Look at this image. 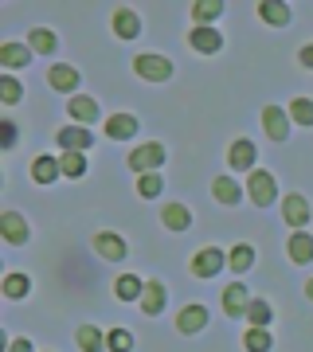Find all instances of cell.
I'll use <instances>...</instances> for the list:
<instances>
[{"label":"cell","mask_w":313,"mask_h":352,"mask_svg":"<svg viewBox=\"0 0 313 352\" xmlns=\"http://www.w3.org/2000/svg\"><path fill=\"white\" fill-rule=\"evenodd\" d=\"M282 219H286L294 231H305V223L313 219L310 200H305V196H298V192H294V196H286V200H282Z\"/></svg>","instance_id":"obj_6"},{"label":"cell","mask_w":313,"mask_h":352,"mask_svg":"<svg viewBox=\"0 0 313 352\" xmlns=\"http://www.w3.org/2000/svg\"><path fill=\"white\" fill-rule=\"evenodd\" d=\"M188 43L200 51V55H215V51H224V36H219V28H192Z\"/></svg>","instance_id":"obj_18"},{"label":"cell","mask_w":313,"mask_h":352,"mask_svg":"<svg viewBox=\"0 0 313 352\" xmlns=\"http://www.w3.org/2000/svg\"><path fill=\"white\" fill-rule=\"evenodd\" d=\"M141 289H145V282H141L138 274H122L118 282H114L118 302H141Z\"/></svg>","instance_id":"obj_27"},{"label":"cell","mask_w":313,"mask_h":352,"mask_svg":"<svg viewBox=\"0 0 313 352\" xmlns=\"http://www.w3.org/2000/svg\"><path fill=\"white\" fill-rule=\"evenodd\" d=\"M67 110L75 118V126H94L98 122V102L90 98V94H75V98L67 102Z\"/></svg>","instance_id":"obj_17"},{"label":"cell","mask_w":313,"mask_h":352,"mask_svg":"<svg viewBox=\"0 0 313 352\" xmlns=\"http://www.w3.org/2000/svg\"><path fill=\"white\" fill-rule=\"evenodd\" d=\"M255 161H259V149H255V141H247V138H239V141H231V149H227V164L235 168V173H255Z\"/></svg>","instance_id":"obj_5"},{"label":"cell","mask_w":313,"mask_h":352,"mask_svg":"<svg viewBox=\"0 0 313 352\" xmlns=\"http://www.w3.org/2000/svg\"><path fill=\"white\" fill-rule=\"evenodd\" d=\"M106 138H114V141L138 138V118L133 113H110L106 118Z\"/></svg>","instance_id":"obj_20"},{"label":"cell","mask_w":313,"mask_h":352,"mask_svg":"<svg viewBox=\"0 0 313 352\" xmlns=\"http://www.w3.org/2000/svg\"><path fill=\"white\" fill-rule=\"evenodd\" d=\"M59 176H63L59 157H36V161H32V180H36V184H55Z\"/></svg>","instance_id":"obj_24"},{"label":"cell","mask_w":313,"mask_h":352,"mask_svg":"<svg viewBox=\"0 0 313 352\" xmlns=\"http://www.w3.org/2000/svg\"><path fill=\"white\" fill-rule=\"evenodd\" d=\"M212 196H215V204H224V208H235L247 192L235 184V176H215L212 180Z\"/></svg>","instance_id":"obj_19"},{"label":"cell","mask_w":313,"mask_h":352,"mask_svg":"<svg viewBox=\"0 0 313 352\" xmlns=\"http://www.w3.org/2000/svg\"><path fill=\"white\" fill-rule=\"evenodd\" d=\"M110 24H114V36H118V39H125V43L141 36V16L133 12V8H114Z\"/></svg>","instance_id":"obj_11"},{"label":"cell","mask_w":313,"mask_h":352,"mask_svg":"<svg viewBox=\"0 0 313 352\" xmlns=\"http://www.w3.org/2000/svg\"><path fill=\"white\" fill-rule=\"evenodd\" d=\"M0 235L12 243V247H24L28 239H32V231H28V219L20 212H4L0 215Z\"/></svg>","instance_id":"obj_8"},{"label":"cell","mask_w":313,"mask_h":352,"mask_svg":"<svg viewBox=\"0 0 313 352\" xmlns=\"http://www.w3.org/2000/svg\"><path fill=\"white\" fill-rule=\"evenodd\" d=\"M188 266H192V274H196V278H215L227 266V254L219 251V247H200L196 258H192Z\"/></svg>","instance_id":"obj_4"},{"label":"cell","mask_w":313,"mask_h":352,"mask_svg":"<svg viewBox=\"0 0 313 352\" xmlns=\"http://www.w3.org/2000/svg\"><path fill=\"white\" fill-rule=\"evenodd\" d=\"M94 251H98V258H106V263H122L125 254H129V243H125L122 235H114V231H98V235H94Z\"/></svg>","instance_id":"obj_7"},{"label":"cell","mask_w":313,"mask_h":352,"mask_svg":"<svg viewBox=\"0 0 313 352\" xmlns=\"http://www.w3.org/2000/svg\"><path fill=\"white\" fill-rule=\"evenodd\" d=\"M164 305H169V289H164V282H145V289H141V314H164Z\"/></svg>","instance_id":"obj_14"},{"label":"cell","mask_w":313,"mask_h":352,"mask_svg":"<svg viewBox=\"0 0 313 352\" xmlns=\"http://www.w3.org/2000/svg\"><path fill=\"white\" fill-rule=\"evenodd\" d=\"M161 223L169 227V231H188V227H192V212H188L184 204H164Z\"/></svg>","instance_id":"obj_25"},{"label":"cell","mask_w":313,"mask_h":352,"mask_svg":"<svg viewBox=\"0 0 313 352\" xmlns=\"http://www.w3.org/2000/svg\"><path fill=\"white\" fill-rule=\"evenodd\" d=\"M28 289H32V278H28V274H8V278H4V294H8L12 302H20Z\"/></svg>","instance_id":"obj_36"},{"label":"cell","mask_w":313,"mask_h":352,"mask_svg":"<svg viewBox=\"0 0 313 352\" xmlns=\"http://www.w3.org/2000/svg\"><path fill=\"white\" fill-rule=\"evenodd\" d=\"M106 352H133V333L129 329H110L106 333Z\"/></svg>","instance_id":"obj_34"},{"label":"cell","mask_w":313,"mask_h":352,"mask_svg":"<svg viewBox=\"0 0 313 352\" xmlns=\"http://www.w3.org/2000/svg\"><path fill=\"white\" fill-rule=\"evenodd\" d=\"M161 192H164L161 173H145V176H138V196H141V200H157Z\"/></svg>","instance_id":"obj_31"},{"label":"cell","mask_w":313,"mask_h":352,"mask_svg":"<svg viewBox=\"0 0 313 352\" xmlns=\"http://www.w3.org/2000/svg\"><path fill=\"white\" fill-rule=\"evenodd\" d=\"M298 63L305 67V71H313V43H305V47L298 51Z\"/></svg>","instance_id":"obj_39"},{"label":"cell","mask_w":313,"mask_h":352,"mask_svg":"<svg viewBox=\"0 0 313 352\" xmlns=\"http://www.w3.org/2000/svg\"><path fill=\"white\" fill-rule=\"evenodd\" d=\"M55 43H59V39H55V32H51V28H32V36H28V47L39 51V55H51V51H55Z\"/></svg>","instance_id":"obj_29"},{"label":"cell","mask_w":313,"mask_h":352,"mask_svg":"<svg viewBox=\"0 0 313 352\" xmlns=\"http://www.w3.org/2000/svg\"><path fill=\"white\" fill-rule=\"evenodd\" d=\"M227 266H231L235 274H247L250 266H255V247H250V243H239V247H231V251H227Z\"/></svg>","instance_id":"obj_28"},{"label":"cell","mask_w":313,"mask_h":352,"mask_svg":"<svg viewBox=\"0 0 313 352\" xmlns=\"http://www.w3.org/2000/svg\"><path fill=\"white\" fill-rule=\"evenodd\" d=\"M247 196L259 204V208H270V204H274V196H278L274 176L266 173V168H255V173L247 176Z\"/></svg>","instance_id":"obj_2"},{"label":"cell","mask_w":313,"mask_h":352,"mask_svg":"<svg viewBox=\"0 0 313 352\" xmlns=\"http://www.w3.org/2000/svg\"><path fill=\"white\" fill-rule=\"evenodd\" d=\"M263 129L270 141H286L290 138V113L282 106H263Z\"/></svg>","instance_id":"obj_10"},{"label":"cell","mask_w":313,"mask_h":352,"mask_svg":"<svg viewBox=\"0 0 313 352\" xmlns=\"http://www.w3.org/2000/svg\"><path fill=\"white\" fill-rule=\"evenodd\" d=\"M286 113H290V122H298V126H313V98H294Z\"/></svg>","instance_id":"obj_35"},{"label":"cell","mask_w":313,"mask_h":352,"mask_svg":"<svg viewBox=\"0 0 313 352\" xmlns=\"http://www.w3.org/2000/svg\"><path fill=\"white\" fill-rule=\"evenodd\" d=\"M0 145H4V149H12L16 145V126L12 122H0Z\"/></svg>","instance_id":"obj_38"},{"label":"cell","mask_w":313,"mask_h":352,"mask_svg":"<svg viewBox=\"0 0 313 352\" xmlns=\"http://www.w3.org/2000/svg\"><path fill=\"white\" fill-rule=\"evenodd\" d=\"M125 164H129V168H133L138 176H145V173H161V164H164V145L149 141V145H141V149L129 153V157H125Z\"/></svg>","instance_id":"obj_1"},{"label":"cell","mask_w":313,"mask_h":352,"mask_svg":"<svg viewBox=\"0 0 313 352\" xmlns=\"http://www.w3.org/2000/svg\"><path fill=\"white\" fill-rule=\"evenodd\" d=\"M28 63H32V47H28V43L8 39V43L0 47V67H4V71H24Z\"/></svg>","instance_id":"obj_12"},{"label":"cell","mask_w":313,"mask_h":352,"mask_svg":"<svg viewBox=\"0 0 313 352\" xmlns=\"http://www.w3.org/2000/svg\"><path fill=\"white\" fill-rule=\"evenodd\" d=\"M204 325H208V309H204V305H184V309L176 314V329H180L184 337L200 333Z\"/></svg>","instance_id":"obj_21"},{"label":"cell","mask_w":313,"mask_h":352,"mask_svg":"<svg viewBox=\"0 0 313 352\" xmlns=\"http://www.w3.org/2000/svg\"><path fill=\"white\" fill-rule=\"evenodd\" d=\"M133 71H138L145 82H169L173 78V63L164 55H138L133 59Z\"/></svg>","instance_id":"obj_3"},{"label":"cell","mask_w":313,"mask_h":352,"mask_svg":"<svg viewBox=\"0 0 313 352\" xmlns=\"http://www.w3.org/2000/svg\"><path fill=\"white\" fill-rule=\"evenodd\" d=\"M286 254H290V263H294V266L313 263V235H310V231H294L290 243H286Z\"/></svg>","instance_id":"obj_16"},{"label":"cell","mask_w":313,"mask_h":352,"mask_svg":"<svg viewBox=\"0 0 313 352\" xmlns=\"http://www.w3.org/2000/svg\"><path fill=\"white\" fill-rule=\"evenodd\" d=\"M20 94H24V90H20L16 75H0V98L8 102V106H16V102H20Z\"/></svg>","instance_id":"obj_37"},{"label":"cell","mask_w":313,"mask_h":352,"mask_svg":"<svg viewBox=\"0 0 313 352\" xmlns=\"http://www.w3.org/2000/svg\"><path fill=\"white\" fill-rule=\"evenodd\" d=\"M47 82H51V90L75 94V90H78V71H75V67H67V63H51L47 67Z\"/></svg>","instance_id":"obj_15"},{"label":"cell","mask_w":313,"mask_h":352,"mask_svg":"<svg viewBox=\"0 0 313 352\" xmlns=\"http://www.w3.org/2000/svg\"><path fill=\"white\" fill-rule=\"evenodd\" d=\"M259 20L270 28H286L294 16H290V4H278V0H263L259 4Z\"/></svg>","instance_id":"obj_23"},{"label":"cell","mask_w":313,"mask_h":352,"mask_svg":"<svg viewBox=\"0 0 313 352\" xmlns=\"http://www.w3.org/2000/svg\"><path fill=\"white\" fill-rule=\"evenodd\" d=\"M270 317H274V314H270V302H263V298H255V302L247 305V321L255 329H266V325H270Z\"/></svg>","instance_id":"obj_33"},{"label":"cell","mask_w":313,"mask_h":352,"mask_svg":"<svg viewBox=\"0 0 313 352\" xmlns=\"http://www.w3.org/2000/svg\"><path fill=\"white\" fill-rule=\"evenodd\" d=\"M192 20H196V28H212L219 16H224V0H192Z\"/></svg>","instance_id":"obj_22"},{"label":"cell","mask_w":313,"mask_h":352,"mask_svg":"<svg viewBox=\"0 0 313 352\" xmlns=\"http://www.w3.org/2000/svg\"><path fill=\"white\" fill-rule=\"evenodd\" d=\"M59 168H63V176L78 180V176H87V157H83V153H63V157H59Z\"/></svg>","instance_id":"obj_32"},{"label":"cell","mask_w":313,"mask_h":352,"mask_svg":"<svg viewBox=\"0 0 313 352\" xmlns=\"http://www.w3.org/2000/svg\"><path fill=\"white\" fill-rule=\"evenodd\" d=\"M55 138H59L63 153H87L94 145V133H87V126H63Z\"/></svg>","instance_id":"obj_9"},{"label":"cell","mask_w":313,"mask_h":352,"mask_svg":"<svg viewBox=\"0 0 313 352\" xmlns=\"http://www.w3.org/2000/svg\"><path fill=\"white\" fill-rule=\"evenodd\" d=\"M270 333L266 329H255V325H247V333H243V349L247 352H270Z\"/></svg>","instance_id":"obj_30"},{"label":"cell","mask_w":313,"mask_h":352,"mask_svg":"<svg viewBox=\"0 0 313 352\" xmlns=\"http://www.w3.org/2000/svg\"><path fill=\"white\" fill-rule=\"evenodd\" d=\"M8 352H36V349H32V340L28 337H16L12 344H8Z\"/></svg>","instance_id":"obj_40"},{"label":"cell","mask_w":313,"mask_h":352,"mask_svg":"<svg viewBox=\"0 0 313 352\" xmlns=\"http://www.w3.org/2000/svg\"><path fill=\"white\" fill-rule=\"evenodd\" d=\"M250 302H255V298H250V289L243 286V282H231V286L224 289V314L227 317H247Z\"/></svg>","instance_id":"obj_13"},{"label":"cell","mask_w":313,"mask_h":352,"mask_svg":"<svg viewBox=\"0 0 313 352\" xmlns=\"http://www.w3.org/2000/svg\"><path fill=\"white\" fill-rule=\"evenodd\" d=\"M305 298H310V302H313V278H310V282H305Z\"/></svg>","instance_id":"obj_41"},{"label":"cell","mask_w":313,"mask_h":352,"mask_svg":"<svg viewBox=\"0 0 313 352\" xmlns=\"http://www.w3.org/2000/svg\"><path fill=\"white\" fill-rule=\"evenodd\" d=\"M75 340L83 352H106V333L98 325H78L75 329Z\"/></svg>","instance_id":"obj_26"}]
</instances>
